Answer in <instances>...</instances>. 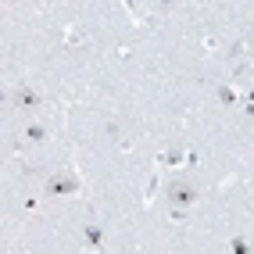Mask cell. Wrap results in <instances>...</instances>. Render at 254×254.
<instances>
[{
  "label": "cell",
  "mask_w": 254,
  "mask_h": 254,
  "mask_svg": "<svg viewBox=\"0 0 254 254\" xmlns=\"http://www.w3.org/2000/svg\"><path fill=\"white\" fill-rule=\"evenodd\" d=\"M168 200H172V204L176 208H186V204H193V200H197V190H193V186L190 183H168Z\"/></svg>",
  "instance_id": "cell-1"
},
{
  "label": "cell",
  "mask_w": 254,
  "mask_h": 254,
  "mask_svg": "<svg viewBox=\"0 0 254 254\" xmlns=\"http://www.w3.org/2000/svg\"><path fill=\"white\" fill-rule=\"evenodd\" d=\"M47 193H54V197H61V193H79V179H75V176H50V179H47Z\"/></svg>",
  "instance_id": "cell-2"
},
{
  "label": "cell",
  "mask_w": 254,
  "mask_h": 254,
  "mask_svg": "<svg viewBox=\"0 0 254 254\" xmlns=\"http://www.w3.org/2000/svg\"><path fill=\"white\" fill-rule=\"evenodd\" d=\"M14 104H18V108H36L40 104V93L32 86H18V90H14Z\"/></svg>",
  "instance_id": "cell-3"
},
{
  "label": "cell",
  "mask_w": 254,
  "mask_h": 254,
  "mask_svg": "<svg viewBox=\"0 0 254 254\" xmlns=\"http://www.w3.org/2000/svg\"><path fill=\"white\" fill-rule=\"evenodd\" d=\"M229 251H233V254H251V247H247V240H244V236H236V240L229 244Z\"/></svg>",
  "instance_id": "cell-4"
},
{
  "label": "cell",
  "mask_w": 254,
  "mask_h": 254,
  "mask_svg": "<svg viewBox=\"0 0 254 254\" xmlns=\"http://www.w3.org/2000/svg\"><path fill=\"white\" fill-rule=\"evenodd\" d=\"M86 240H90L93 247L100 244V229H97V226H86Z\"/></svg>",
  "instance_id": "cell-5"
},
{
  "label": "cell",
  "mask_w": 254,
  "mask_h": 254,
  "mask_svg": "<svg viewBox=\"0 0 254 254\" xmlns=\"http://www.w3.org/2000/svg\"><path fill=\"white\" fill-rule=\"evenodd\" d=\"M218 97H222V104H233V100H236V93H233L229 86H222V90H218Z\"/></svg>",
  "instance_id": "cell-6"
},
{
  "label": "cell",
  "mask_w": 254,
  "mask_h": 254,
  "mask_svg": "<svg viewBox=\"0 0 254 254\" xmlns=\"http://www.w3.org/2000/svg\"><path fill=\"white\" fill-rule=\"evenodd\" d=\"M64 40H68V43H86V36H79L75 29H68V32H64Z\"/></svg>",
  "instance_id": "cell-7"
},
{
  "label": "cell",
  "mask_w": 254,
  "mask_h": 254,
  "mask_svg": "<svg viewBox=\"0 0 254 254\" xmlns=\"http://www.w3.org/2000/svg\"><path fill=\"white\" fill-rule=\"evenodd\" d=\"M29 140H43V126H29Z\"/></svg>",
  "instance_id": "cell-8"
},
{
  "label": "cell",
  "mask_w": 254,
  "mask_h": 254,
  "mask_svg": "<svg viewBox=\"0 0 254 254\" xmlns=\"http://www.w3.org/2000/svg\"><path fill=\"white\" fill-rule=\"evenodd\" d=\"M251 68H254V64H251Z\"/></svg>",
  "instance_id": "cell-9"
}]
</instances>
